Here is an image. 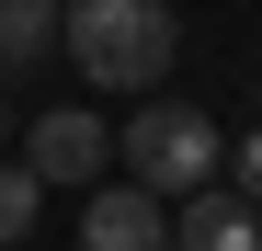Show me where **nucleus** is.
<instances>
[{
	"mask_svg": "<svg viewBox=\"0 0 262 251\" xmlns=\"http://www.w3.org/2000/svg\"><path fill=\"white\" fill-rule=\"evenodd\" d=\"M57 46L92 92H160L171 57H183V23H171V0H69Z\"/></svg>",
	"mask_w": 262,
	"mask_h": 251,
	"instance_id": "1",
	"label": "nucleus"
},
{
	"mask_svg": "<svg viewBox=\"0 0 262 251\" xmlns=\"http://www.w3.org/2000/svg\"><path fill=\"white\" fill-rule=\"evenodd\" d=\"M125 160H137L148 194H194V183H216V114L205 103H137Z\"/></svg>",
	"mask_w": 262,
	"mask_h": 251,
	"instance_id": "2",
	"label": "nucleus"
},
{
	"mask_svg": "<svg viewBox=\"0 0 262 251\" xmlns=\"http://www.w3.org/2000/svg\"><path fill=\"white\" fill-rule=\"evenodd\" d=\"M103 160H114V137H103V114H80V103H57V114L23 126V172L34 183H92Z\"/></svg>",
	"mask_w": 262,
	"mask_h": 251,
	"instance_id": "3",
	"label": "nucleus"
},
{
	"mask_svg": "<svg viewBox=\"0 0 262 251\" xmlns=\"http://www.w3.org/2000/svg\"><path fill=\"white\" fill-rule=\"evenodd\" d=\"M171 251H262V205L239 183H194L171 205Z\"/></svg>",
	"mask_w": 262,
	"mask_h": 251,
	"instance_id": "4",
	"label": "nucleus"
},
{
	"mask_svg": "<svg viewBox=\"0 0 262 251\" xmlns=\"http://www.w3.org/2000/svg\"><path fill=\"white\" fill-rule=\"evenodd\" d=\"M80 251H171V205L148 183H103L80 205Z\"/></svg>",
	"mask_w": 262,
	"mask_h": 251,
	"instance_id": "5",
	"label": "nucleus"
},
{
	"mask_svg": "<svg viewBox=\"0 0 262 251\" xmlns=\"http://www.w3.org/2000/svg\"><path fill=\"white\" fill-rule=\"evenodd\" d=\"M57 12L69 0H0V80H23V69L57 57Z\"/></svg>",
	"mask_w": 262,
	"mask_h": 251,
	"instance_id": "6",
	"label": "nucleus"
},
{
	"mask_svg": "<svg viewBox=\"0 0 262 251\" xmlns=\"http://www.w3.org/2000/svg\"><path fill=\"white\" fill-rule=\"evenodd\" d=\"M34 217H46V183H34L23 160H0V251H12V240H34Z\"/></svg>",
	"mask_w": 262,
	"mask_h": 251,
	"instance_id": "7",
	"label": "nucleus"
},
{
	"mask_svg": "<svg viewBox=\"0 0 262 251\" xmlns=\"http://www.w3.org/2000/svg\"><path fill=\"white\" fill-rule=\"evenodd\" d=\"M239 183H251V205H262V126L239 137Z\"/></svg>",
	"mask_w": 262,
	"mask_h": 251,
	"instance_id": "8",
	"label": "nucleus"
},
{
	"mask_svg": "<svg viewBox=\"0 0 262 251\" xmlns=\"http://www.w3.org/2000/svg\"><path fill=\"white\" fill-rule=\"evenodd\" d=\"M0 137H12V103H0Z\"/></svg>",
	"mask_w": 262,
	"mask_h": 251,
	"instance_id": "9",
	"label": "nucleus"
},
{
	"mask_svg": "<svg viewBox=\"0 0 262 251\" xmlns=\"http://www.w3.org/2000/svg\"><path fill=\"white\" fill-rule=\"evenodd\" d=\"M251 92H262V80H251Z\"/></svg>",
	"mask_w": 262,
	"mask_h": 251,
	"instance_id": "10",
	"label": "nucleus"
}]
</instances>
